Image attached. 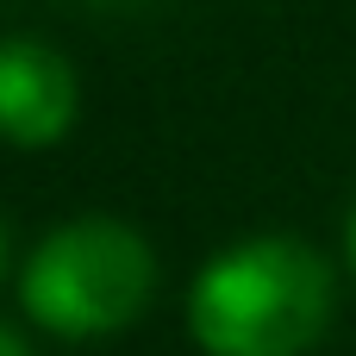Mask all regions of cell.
I'll return each mask as SVG.
<instances>
[{
	"label": "cell",
	"instance_id": "4",
	"mask_svg": "<svg viewBox=\"0 0 356 356\" xmlns=\"http://www.w3.org/2000/svg\"><path fill=\"white\" fill-rule=\"evenodd\" d=\"M0 356H31V350H25V338H19L13 325H0Z\"/></svg>",
	"mask_w": 356,
	"mask_h": 356
},
{
	"label": "cell",
	"instance_id": "6",
	"mask_svg": "<svg viewBox=\"0 0 356 356\" xmlns=\"http://www.w3.org/2000/svg\"><path fill=\"white\" fill-rule=\"evenodd\" d=\"M344 244H350V269H356V213H350V238Z\"/></svg>",
	"mask_w": 356,
	"mask_h": 356
},
{
	"label": "cell",
	"instance_id": "5",
	"mask_svg": "<svg viewBox=\"0 0 356 356\" xmlns=\"http://www.w3.org/2000/svg\"><path fill=\"white\" fill-rule=\"evenodd\" d=\"M6 250H13V244H6V219H0V275H6Z\"/></svg>",
	"mask_w": 356,
	"mask_h": 356
},
{
	"label": "cell",
	"instance_id": "3",
	"mask_svg": "<svg viewBox=\"0 0 356 356\" xmlns=\"http://www.w3.org/2000/svg\"><path fill=\"white\" fill-rule=\"evenodd\" d=\"M81 88L63 50L38 38H6L0 44V138L19 150H44L75 125Z\"/></svg>",
	"mask_w": 356,
	"mask_h": 356
},
{
	"label": "cell",
	"instance_id": "2",
	"mask_svg": "<svg viewBox=\"0 0 356 356\" xmlns=\"http://www.w3.org/2000/svg\"><path fill=\"white\" fill-rule=\"evenodd\" d=\"M150 288H156L150 244L131 225L100 219V213L56 225L19 275L25 313L56 338H113V332H125L150 307Z\"/></svg>",
	"mask_w": 356,
	"mask_h": 356
},
{
	"label": "cell",
	"instance_id": "1",
	"mask_svg": "<svg viewBox=\"0 0 356 356\" xmlns=\"http://www.w3.org/2000/svg\"><path fill=\"white\" fill-rule=\"evenodd\" d=\"M332 325V269L294 238H250L213 257L188 294V332L207 356H300Z\"/></svg>",
	"mask_w": 356,
	"mask_h": 356
}]
</instances>
